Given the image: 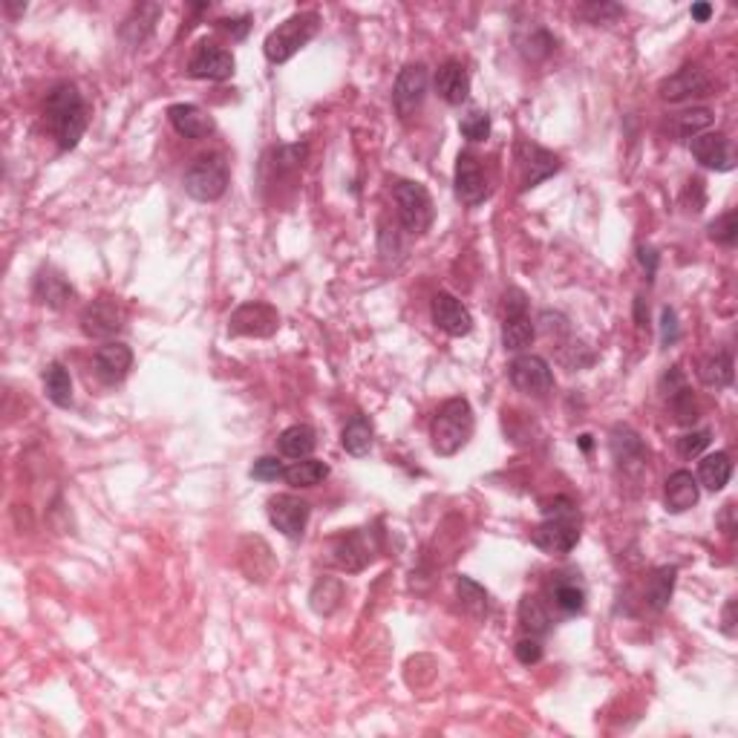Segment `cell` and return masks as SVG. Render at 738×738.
<instances>
[{"label":"cell","mask_w":738,"mask_h":738,"mask_svg":"<svg viewBox=\"0 0 738 738\" xmlns=\"http://www.w3.org/2000/svg\"><path fill=\"white\" fill-rule=\"evenodd\" d=\"M44 113H47L52 136L58 139L61 151H72V147L81 142L84 131H87V104L81 99L79 87L67 84V81L55 84L47 92Z\"/></svg>","instance_id":"1"},{"label":"cell","mask_w":738,"mask_h":738,"mask_svg":"<svg viewBox=\"0 0 738 738\" xmlns=\"http://www.w3.org/2000/svg\"><path fill=\"white\" fill-rule=\"evenodd\" d=\"M470 436H473V410L468 398H448L438 407L430 427L433 450L438 456H456L470 441Z\"/></svg>","instance_id":"2"},{"label":"cell","mask_w":738,"mask_h":738,"mask_svg":"<svg viewBox=\"0 0 738 738\" xmlns=\"http://www.w3.org/2000/svg\"><path fill=\"white\" fill-rule=\"evenodd\" d=\"M321 17L318 12H298L291 15L289 21H283L277 29L269 32V38L263 44V52L271 64H286L289 58H294L311 38L318 35Z\"/></svg>","instance_id":"3"},{"label":"cell","mask_w":738,"mask_h":738,"mask_svg":"<svg viewBox=\"0 0 738 738\" xmlns=\"http://www.w3.org/2000/svg\"><path fill=\"white\" fill-rule=\"evenodd\" d=\"M393 199H395L401 226L407 228L410 234H424L433 226V216H436L433 196L421 182L401 179L393 188Z\"/></svg>","instance_id":"4"},{"label":"cell","mask_w":738,"mask_h":738,"mask_svg":"<svg viewBox=\"0 0 738 738\" xmlns=\"http://www.w3.org/2000/svg\"><path fill=\"white\" fill-rule=\"evenodd\" d=\"M184 191L196 202H216L228 191V164L223 156H199L184 174Z\"/></svg>","instance_id":"5"},{"label":"cell","mask_w":738,"mask_h":738,"mask_svg":"<svg viewBox=\"0 0 738 738\" xmlns=\"http://www.w3.org/2000/svg\"><path fill=\"white\" fill-rule=\"evenodd\" d=\"M516 168H520V191L525 194L531 188H537L548 176L557 174L560 159L551 151H545V147H540L537 142L520 139L516 142Z\"/></svg>","instance_id":"6"},{"label":"cell","mask_w":738,"mask_h":738,"mask_svg":"<svg viewBox=\"0 0 738 738\" xmlns=\"http://www.w3.org/2000/svg\"><path fill=\"white\" fill-rule=\"evenodd\" d=\"M266 513H269V522L283 533L289 540H300L303 531L309 525V502L300 500V496L294 493H277L269 500L266 505Z\"/></svg>","instance_id":"7"},{"label":"cell","mask_w":738,"mask_h":738,"mask_svg":"<svg viewBox=\"0 0 738 738\" xmlns=\"http://www.w3.org/2000/svg\"><path fill=\"white\" fill-rule=\"evenodd\" d=\"M280 329V315L269 303H243L228 318V332L237 338H271Z\"/></svg>","instance_id":"8"},{"label":"cell","mask_w":738,"mask_h":738,"mask_svg":"<svg viewBox=\"0 0 738 738\" xmlns=\"http://www.w3.org/2000/svg\"><path fill=\"white\" fill-rule=\"evenodd\" d=\"M531 543L545 554H568L580 543V522L577 513L568 516H545V522H540L531 533Z\"/></svg>","instance_id":"9"},{"label":"cell","mask_w":738,"mask_h":738,"mask_svg":"<svg viewBox=\"0 0 738 738\" xmlns=\"http://www.w3.org/2000/svg\"><path fill=\"white\" fill-rule=\"evenodd\" d=\"M427 84H430V76L424 64H407L398 72L395 87H393V104H395V113L404 121L421 107L424 96H427Z\"/></svg>","instance_id":"10"},{"label":"cell","mask_w":738,"mask_h":738,"mask_svg":"<svg viewBox=\"0 0 738 738\" xmlns=\"http://www.w3.org/2000/svg\"><path fill=\"white\" fill-rule=\"evenodd\" d=\"M188 72L202 81H226L234 76V55L214 41H199L191 52Z\"/></svg>","instance_id":"11"},{"label":"cell","mask_w":738,"mask_h":738,"mask_svg":"<svg viewBox=\"0 0 738 738\" xmlns=\"http://www.w3.org/2000/svg\"><path fill=\"white\" fill-rule=\"evenodd\" d=\"M511 384L525 395H545L554 386V369L540 355H520L508 366Z\"/></svg>","instance_id":"12"},{"label":"cell","mask_w":738,"mask_h":738,"mask_svg":"<svg viewBox=\"0 0 738 738\" xmlns=\"http://www.w3.org/2000/svg\"><path fill=\"white\" fill-rule=\"evenodd\" d=\"M456 196L459 202H465V206H479V202H485L488 194H490V182H488V174L482 168V162H479L473 153H459L456 159Z\"/></svg>","instance_id":"13"},{"label":"cell","mask_w":738,"mask_h":738,"mask_svg":"<svg viewBox=\"0 0 738 738\" xmlns=\"http://www.w3.org/2000/svg\"><path fill=\"white\" fill-rule=\"evenodd\" d=\"M124 329V309L110 300V298H99L84 306L81 311V332L87 338H113Z\"/></svg>","instance_id":"14"},{"label":"cell","mask_w":738,"mask_h":738,"mask_svg":"<svg viewBox=\"0 0 738 738\" xmlns=\"http://www.w3.org/2000/svg\"><path fill=\"white\" fill-rule=\"evenodd\" d=\"M712 90V79L707 76V69H701L695 64L690 67H680L675 76H669L658 87L660 99L669 101V104H680L687 99H701V96H710Z\"/></svg>","instance_id":"15"},{"label":"cell","mask_w":738,"mask_h":738,"mask_svg":"<svg viewBox=\"0 0 738 738\" xmlns=\"http://www.w3.org/2000/svg\"><path fill=\"white\" fill-rule=\"evenodd\" d=\"M430 311H433V323L450 338H465L473 332V315L468 311V306L448 291L436 294Z\"/></svg>","instance_id":"16"},{"label":"cell","mask_w":738,"mask_h":738,"mask_svg":"<svg viewBox=\"0 0 738 738\" xmlns=\"http://www.w3.org/2000/svg\"><path fill=\"white\" fill-rule=\"evenodd\" d=\"M92 366H96V375L104 384H119L127 378V373H131V366H133V349L127 343H119V341H107L104 346L96 349Z\"/></svg>","instance_id":"17"},{"label":"cell","mask_w":738,"mask_h":738,"mask_svg":"<svg viewBox=\"0 0 738 738\" xmlns=\"http://www.w3.org/2000/svg\"><path fill=\"white\" fill-rule=\"evenodd\" d=\"M369 560H373V548H369L364 531H353L332 540V563L343 568L346 575H358V571L366 568Z\"/></svg>","instance_id":"18"},{"label":"cell","mask_w":738,"mask_h":738,"mask_svg":"<svg viewBox=\"0 0 738 738\" xmlns=\"http://www.w3.org/2000/svg\"><path fill=\"white\" fill-rule=\"evenodd\" d=\"M436 92L453 107L465 104L468 96H470V72H468V67L461 61H456V58L441 64L438 72H436Z\"/></svg>","instance_id":"19"},{"label":"cell","mask_w":738,"mask_h":738,"mask_svg":"<svg viewBox=\"0 0 738 738\" xmlns=\"http://www.w3.org/2000/svg\"><path fill=\"white\" fill-rule=\"evenodd\" d=\"M692 156L710 171H730L733 168V151L724 133H701L690 142Z\"/></svg>","instance_id":"20"},{"label":"cell","mask_w":738,"mask_h":738,"mask_svg":"<svg viewBox=\"0 0 738 738\" xmlns=\"http://www.w3.org/2000/svg\"><path fill=\"white\" fill-rule=\"evenodd\" d=\"M32 291H35V298L49 309H64L72 298H76V289H72L67 277L55 269H41L38 274H35Z\"/></svg>","instance_id":"21"},{"label":"cell","mask_w":738,"mask_h":738,"mask_svg":"<svg viewBox=\"0 0 738 738\" xmlns=\"http://www.w3.org/2000/svg\"><path fill=\"white\" fill-rule=\"evenodd\" d=\"M612 456L617 465L629 473H640L646 468V448L632 427H620L617 424L612 430Z\"/></svg>","instance_id":"22"},{"label":"cell","mask_w":738,"mask_h":738,"mask_svg":"<svg viewBox=\"0 0 738 738\" xmlns=\"http://www.w3.org/2000/svg\"><path fill=\"white\" fill-rule=\"evenodd\" d=\"M168 119L174 131L184 139H206L208 133H214V119L196 104H174L168 110Z\"/></svg>","instance_id":"23"},{"label":"cell","mask_w":738,"mask_h":738,"mask_svg":"<svg viewBox=\"0 0 738 738\" xmlns=\"http://www.w3.org/2000/svg\"><path fill=\"white\" fill-rule=\"evenodd\" d=\"M698 479L690 470H675L667 479V488H663V502L672 513H684L698 502Z\"/></svg>","instance_id":"24"},{"label":"cell","mask_w":738,"mask_h":738,"mask_svg":"<svg viewBox=\"0 0 738 738\" xmlns=\"http://www.w3.org/2000/svg\"><path fill=\"white\" fill-rule=\"evenodd\" d=\"M162 17V6L159 4H139L131 15H127V21L121 24V38L127 44H142L147 35L156 29V21Z\"/></svg>","instance_id":"25"},{"label":"cell","mask_w":738,"mask_h":738,"mask_svg":"<svg viewBox=\"0 0 738 738\" xmlns=\"http://www.w3.org/2000/svg\"><path fill=\"white\" fill-rule=\"evenodd\" d=\"M277 445H280V453L286 459H294V461H300V459H309L311 450L318 448V433L309 427V424H291V427H286L280 433V438H277Z\"/></svg>","instance_id":"26"},{"label":"cell","mask_w":738,"mask_h":738,"mask_svg":"<svg viewBox=\"0 0 738 738\" xmlns=\"http://www.w3.org/2000/svg\"><path fill=\"white\" fill-rule=\"evenodd\" d=\"M675 577H678V568L663 565L649 577V583H646V606H649L652 612H663V608L669 606L672 592H675Z\"/></svg>","instance_id":"27"},{"label":"cell","mask_w":738,"mask_h":738,"mask_svg":"<svg viewBox=\"0 0 738 738\" xmlns=\"http://www.w3.org/2000/svg\"><path fill=\"white\" fill-rule=\"evenodd\" d=\"M341 600H343V583L338 577H321L309 592V606L323 617L335 615Z\"/></svg>","instance_id":"28"},{"label":"cell","mask_w":738,"mask_h":738,"mask_svg":"<svg viewBox=\"0 0 738 738\" xmlns=\"http://www.w3.org/2000/svg\"><path fill=\"white\" fill-rule=\"evenodd\" d=\"M329 476V465L321 459H300L286 468L283 479L291 488H315Z\"/></svg>","instance_id":"29"},{"label":"cell","mask_w":738,"mask_h":738,"mask_svg":"<svg viewBox=\"0 0 738 738\" xmlns=\"http://www.w3.org/2000/svg\"><path fill=\"white\" fill-rule=\"evenodd\" d=\"M44 390L55 407H69L72 404V378H69L64 364L55 361L44 369Z\"/></svg>","instance_id":"30"},{"label":"cell","mask_w":738,"mask_h":738,"mask_svg":"<svg viewBox=\"0 0 738 738\" xmlns=\"http://www.w3.org/2000/svg\"><path fill=\"white\" fill-rule=\"evenodd\" d=\"M730 476H733V461L727 453H712L707 456L704 461H701V468H698V479H701V485H704L707 490H724V485L730 482Z\"/></svg>","instance_id":"31"},{"label":"cell","mask_w":738,"mask_h":738,"mask_svg":"<svg viewBox=\"0 0 738 738\" xmlns=\"http://www.w3.org/2000/svg\"><path fill=\"white\" fill-rule=\"evenodd\" d=\"M341 445L349 456H366L373 450V424H369L364 416H355L353 421L346 424L341 433Z\"/></svg>","instance_id":"32"},{"label":"cell","mask_w":738,"mask_h":738,"mask_svg":"<svg viewBox=\"0 0 738 738\" xmlns=\"http://www.w3.org/2000/svg\"><path fill=\"white\" fill-rule=\"evenodd\" d=\"M698 378L704 381L707 386H715V390H724V386L733 384V355L730 353H715L707 361H701L698 366Z\"/></svg>","instance_id":"33"},{"label":"cell","mask_w":738,"mask_h":738,"mask_svg":"<svg viewBox=\"0 0 738 738\" xmlns=\"http://www.w3.org/2000/svg\"><path fill=\"white\" fill-rule=\"evenodd\" d=\"M533 338H537V326L531 323L528 315L522 318H511L502 323V346L511 349V353H520V349L531 346Z\"/></svg>","instance_id":"34"},{"label":"cell","mask_w":738,"mask_h":738,"mask_svg":"<svg viewBox=\"0 0 738 738\" xmlns=\"http://www.w3.org/2000/svg\"><path fill=\"white\" fill-rule=\"evenodd\" d=\"M520 626L531 638L545 635L551 629V617H548V612H545L537 597H522L520 600Z\"/></svg>","instance_id":"35"},{"label":"cell","mask_w":738,"mask_h":738,"mask_svg":"<svg viewBox=\"0 0 738 738\" xmlns=\"http://www.w3.org/2000/svg\"><path fill=\"white\" fill-rule=\"evenodd\" d=\"M456 592H459L461 606H465L470 615H476V617L488 615V592H485V588L479 585L476 580H470V577H459V580H456Z\"/></svg>","instance_id":"36"},{"label":"cell","mask_w":738,"mask_h":738,"mask_svg":"<svg viewBox=\"0 0 738 738\" xmlns=\"http://www.w3.org/2000/svg\"><path fill=\"white\" fill-rule=\"evenodd\" d=\"M710 124H712V110H707V107L687 110V113H680L675 119V133L680 139H695V136L704 133Z\"/></svg>","instance_id":"37"},{"label":"cell","mask_w":738,"mask_h":738,"mask_svg":"<svg viewBox=\"0 0 738 738\" xmlns=\"http://www.w3.org/2000/svg\"><path fill=\"white\" fill-rule=\"evenodd\" d=\"M667 404H669V413L678 424H692L698 418V401H695L690 386H680L678 393L667 395Z\"/></svg>","instance_id":"38"},{"label":"cell","mask_w":738,"mask_h":738,"mask_svg":"<svg viewBox=\"0 0 738 738\" xmlns=\"http://www.w3.org/2000/svg\"><path fill=\"white\" fill-rule=\"evenodd\" d=\"M554 600H557V606L565 615H580L585 608V592L577 583H560L554 588Z\"/></svg>","instance_id":"39"},{"label":"cell","mask_w":738,"mask_h":738,"mask_svg":"<svg viewBox=\"0 0 738 738\" xmlns=\"http://www.w3.org/2000/svg\"><path fill=\"white\" fill-rule=\"evenodd\" d=\"M459 131L470 142H485L490 136V116L482 110H470V113L459 121Z\"/></svg>","instance_id":"40"},{"label":"cell","mask_w":738,"mask_h":738,"mask_svg":"<svg viewBox=\"0 0 738 738\" xmlns=\"http://www.w3.org/2000/svg\"><path fill=\"white\" fill-rule=\"evenodd\" d=\"M710 239H715V243H722V246H733L738 239V214L727 211V214L718 216L715 223H710Z\"/></svg>","instance_id":"41"},{"label":"cell","mask_w":738,"mask_h":738,"mask_svg":"<svg viewBox=\"0 0 738 738\" xmlns=\"http://www.w3.org/2000/svg\"><path fill=\"white\" fill-rule=\"evenodd\" d=\"M710 441H712V433L710 430L687 433V436L678 438V453L684 456V459H695V456H701V453L710 448Z\"/></svg>","instance_id":"42"},{"label":"cell","mask_w":738,"mask_h":738,"mask_svg":"<svg viewBox=\"0 0 738 738\" xmlns=\"http://www.w3.org/2000/svg\"><path fill=\"white\" fill-rule=\"evenodd\" d=\"M283 473H286L283 461L274 459V456H260L251 468V476L257 479V482H277V479H283Z\"/></svg>","instance_id":"43"},{"label":"cell","mask_w":738,"mask_h":738,"mask_svg":"<svg viewBox=\"0 0 738 738\" xmlns=\"http://www.w3.org/2000/svg\"><path fill=\"white\" fill-rule=\"evenodd\" d=\"M580 15L585 17L588 24H612L615 17L623 15V6H615V4H585V6H580Z\"/></svg>","instance_id":"44"},{"label":"cell","mask_w":738,"mask_h":738,"mask_svg":"<svg viewBox=\"0 0 738 738\" xmlns=\"http://www.w3.org/2000/svg\"><path fill=\"white\" fill-rule=\"evenodd\" d=\"M520 44H522V52L528 55V58L537 61V58H545V55L551 52L554 38H551V35H548L545 29H533L531 38H528V41H520Z\"/></svg>","instance_id":"45"},{"label":"cell","mask_w":738,"mask_h":738,"mask_svg":"<svg viewBox=\"0 0 738 738\" xmlns=\"http://www.w3.org/2000/svg\"><path fill=\"white\" fill-rule=\"evenodd\" d=\"M502 311H505V321L528 315V298H525V291H520V289H508V291H505V298H502Z\"/></svg>","instance_id":"46"},{"label":"cell","mask_w":738,"mask_h":738,"mask_svg":"<svg viewBox=\"0 0 738 738\" xmlns=\"http://www.w3.org/2000/svg\"><path fill=\"white\" fill-rule=\"evenodd\" d=\"M516 660L522 663V667H533V663H540L543 660V643L537 638H525L516 643Z\"/></svg>","instance_id":"47"},{"label":"cell","mask_w":738,"mask_h":738,"mask_svg":"<svg viewBox=\"0 0 738 738\" xmlns=\"http://www.w3.org/2000/svg\"><path fill=\"white\" fill-rule=\"evenodd\" d=\"M678 338H680V326H678L675 309L663 306V311H660V341H663V346H672Z\"/></svg>","instance_id":"48"},{"label":"cell","mask_w":738,"mask_h":738,"mask_svg":"<svg viewBox=\"0 0 738 738\" xmlns=\"http://www.w3.org/2000/svg\"><path fill=\"white\" fill-rule=\"evenodd\" d=\"M680 386H687V381H684V373H680L678 366H672L667 375H663V381H660V390H663V395H672V393H678Z\"/></svg>","instance_id":"49"},{"label":"cell","mask_w":738,"mask_h":738,"mask_svg":"<svg viewBox=\"0 0 738 738\" xmlns=\"http://www.w3.org/2000/svg\"><path fill=\"white\" fill-rule=\"evenodd\" d=\"M540 323H543V332H548V335H554V332H565L568 323L563 315H557V311H543L540 315Z\"/></svg>","instance_id":"50"},{"label":"cell","mask_w":738,"mask_h":738,"mask_svg":"<svg viewBox=\"0 0 738 738\" xmlns=\"http://www.w3.org/2000/svg\"><path fill=\"white\" fill-rule=\"evenodd\" d=\"M638 260H640V266L649 271V277L655 274V269H658V254H655V248H649V246H640L638 248Z\"/></svg>","instance_id":"51"},{"label":"cell","mask_w":738,"mask_h":738,"mask_svg":"<svg viewBox=\"0 0 738 738\" xmlns=\"http://www.w3.org/2000/svg\"><path fill=\"white\" fill-rule=\"evenodd\" d=\"M248 17H239V21H223V29L226 32H231V38H246V32H248Z\"/></svg>","instance_id":"52"},{"label":"cell","mask_w":738,"mask_h":738,"mask_svg":"<svg viewBox=\"0 0 738 738\" xmlns=\"http://www.w3.org/2000/svg\"><path fill=\"white\" fill-rule=\"evenodd\" d=\"M733 513H735V505H733V502H727V505H724V511H722V516H718V525H722V531L727 533V537H730V533L735 531Z\"/></svg>","instance_id":"53"},{"label":"cell","mask_w":738,"mask_h":738,"mask_svg":"<svg viewBox=\"0 0 738 738\" xmlns=\"http://www.w3.org/2000/svg\"><path fill=\"white\" fill-rule=\"evenodd\" d=\"M722 629H724V635H730V638L735 635V600H730V603L724 606V626H722Z\"/></svg>","instance_id":"54"},{"label":"cell","mask_w":738,"mask_h":738,"mask_svg":"<svg viewBox=\"0 0 738 738\" xmlns=\"http://www.w3.org/2000/svg\"><path fill=\"white\" fill-rule=\"evenodd\" d=\"M710 17H712V6H710V4H695V6H692V21L707 24Z\"/></svg>","instance_id":"55"},{"label":"cell","mask_w":738,"mask_h":738,"mask_svg":"<svg viewBox=\"0 0 738 738\" xmlns=\"http://www.w3.org/2000/svg\"><path fill=\"white\" fill-rule=\"evenodd\" d=\"M646 318H649V309H646V300L643 298H638L635 300V321H638V326H646Z\"/></svg>","instance_id":"56"},{"label":"cell","mask_w":738,"mask_h":738,"mask_svg":"<svg viewBox=\"0 0 738 738\" xmlns=\"http://www.w3.org/2000/svg\"><path fill=\"white\" fill-rule=\"evenodd\" d=\"M580 448H583V450H592V436L583 433V436H580Z\"/></svg>","instance_id":"57"}]
</instances>
